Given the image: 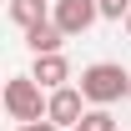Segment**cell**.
Listing matches in <instances>:
<instances>
[{
  "label": "cell",
  "mask_w": 131,
  "mask_h": 131,
  "mask_svg": "<svg viewBox=\"0 0 131 131\" xmlns=\"http://www.w3.org/2000/svg\"><path fill=\"white\" fill-rule=\"evenodd\" d=\"M5 116L15 121V126H25V121H46V106H50V91L35 76H10L5 81Z\"/></svg>",
  "instance_id": "obj_1"
},
{
  "label": "cell",
  "mask_w": 131,
  "mask_h": 131,
  "mask_svg": "<svg viewBox=\"0 0 131 131\" xmlns=\"http://www.w3.org/2000/svg\"><path fill=\"white\" fill-rule=\"evenodd\" d=\"M81 96L91 106H111V101L131 96V71H121L116 61H96L81 71Z\"/></svg>",
  "instance_id": "obj_2"
},
{
  "label": "cell",
  "mask_w": 131,
  "mask_h": 131,
  "mask_svg": "<svg viewBox=\"0 0 131 131\" xmlns=\"http://www.w3.org/2000/svg\"><path fill=\"white\" fill-rule=\"evenodd\" d=\"M50 20L76 40V35H86L101 20V0H56V5H50Z\"/></svg>",
  "instance_id": "obj_3"
},
{
  "label": "cell",
  "mask_w": 131,
  "mask_h": 131,
  "mask_svg": "<svg viewBox=\"0 0 131 131\" xmlns=\"http://www.w3.org/2000/svg\"><path fill=\"white\" fill-rule=\"evenodd\" d=\"M91 111V101L81 96V86H61V91H50V106H46V116L56 121V126H81V116Z\"/></svg>",
  "instance_id": "obj_4"
},
{
  "label": "cell",
  "mask_w": 131,
  "mask_h": 131,
  "mask_svg": "<svg viewBox=\"0 0 131 131\" xmlns=\"http://www.w3.org/2000/svg\"><path fill=\"white\" fill-rule=\"evenodd\" d=\"M30 76L40 86H46V91H61L66 81H71V61H66L61 50H50V56H35V66H30Z\"/></svg>",
  "instance_id": "obj_5"
},
{
  "label": "cell",
  "mask_w": 131,
  "mask_h": 131,
  "mask_svg": "<svg viewBox=\"0 0 131 131\" xmlns=\"http://www.w3.org/2000/svg\"><path fill=\"white\" fill-rule=\"evenodd\" d=\"M71 35L56 25V20H40V25H30L25 30V46H30V56H50V50H61Z\"/></svg>",
  "instance_id": "obj_6"
},
{
  "label": "cell",
  "mask_w": 131,
  "mask_h": 131,
  "mask_svg": "<svg viewBox=\"0 0 131 131\" xmlns=\"http://www.w3.org/2000/svg\"><path fill=\"white\" fill-rule=\"evenodd\" d=\"M46 5L50 0H10V20H15L20 30H30V25H40V20H50Z\"/></svg>",
  "instance_id": "obj_7"
},
{
  "label": "cell",
  "mask_w": 131,
  "mask_h": 131,
  "mask_svg": "<svg viewBox=\"0 0 131 131\" xmlns=\"http://www.w3.org/2000/svg\"><path fill=\"white\" fill-rule=\"evenodd\" d=\"M81 131H121V126H116L111 106H91V111L81 116Z\"/></svg>",
  "instance_id": "obj_8"
},
{
  "label": "cell",
  "mask_w": 131,
  "mask_h": 131,
  "mask_svg": "<svg viewBox=\"0 0 131 131\" xmlns=\"http://www.w3.org/2000/svg\"><path fill=\"white\" fill-rule=\"evenodd\" d=\"M131 15V0H101V20H126Z\"/></svg>",
  "instance_id": "obj_9"
},
{
  "label": "cell",
  "mask_w": 131,
  "mask_h": 131,
  "mask_svg": "<svg viewBox=\"0 0 131 131\" xmlns=\"http://www.w3.org/2000/svg\"><path fill=\"white\" fill-rule=\"evenodd\" d=\"M15 131H66V126H56V121L46 116V121H25V126H15Z\"/></svg>",
  "instance_id": "obj_10"
},
{
  "label": "cell",
  "mask_w": 131,
  "mask_h": 131,
  "mask_svg": "<svg viewBox=\"0 0 131 131\" xmlns=\"http://www.w3.org/2000/svg\"><path fill=\"white\" fill-rule=\"evenodd\" d=\"M126 35H131V15H126Z\"/></svg>",
  "instance_id": "obj_11"
},
{
  "label": "cell",
  "mask_w": 131,
  "mask_h": 131,
  "mask_svg": "<svg viewBox=\"0 0 131 131\" xmlns=\"http://www.w3.org/2000/svg\"><path fill=\"white\" fill-rule=\"evenodd\" d=\"M71 131H81V126H71Z\"/></svg>",
  "instance_id": "obj_12"
},
{
  "label": "cell",
  "mask_w": 131,
  "mask_h": 131,
  "mask_svg": "<svg viewBox=\"0 0 131 131\" xmlns=\"http://www.w3.org/2000/svg\"><path fill=\"white\" fill-rule=\"evenodd\" d=\"M50 5H56V0H50Z\"/></svg>",
  "instance_id": "obj_13"
},
{
  "label": "cell",
  "mask_w": 131,
  "mask_h": 131,
  "mask_svg": "<svg viewBox=\"0 0 131 131\" xmlns=\"http://www.w3.org/2000/svg\"><path fill=\"white\" fill-rule=\"evenodd\" d=\"M126 101H131V96H126Z\"/></svg>",
  "instance_id": "obj_14"
}]
</instances>
